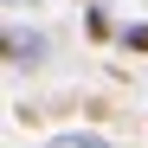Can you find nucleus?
Wrapping results in <instances>:
<instances>
[{"label":"nucleus","instance_id":"f257e3e1","mask_svg":"<svg viewBox=\"0 0 148 148\" xmlns=\"http://www.w3.org/2000/svg\"><path fill=\"white\" fill-rule=\"evenodd\" d=\"M7 64H13V71L45 64V32H32V26H7Z\"/></svg>","mask_w":148,"mask_h":148},{"label":"nucleus","instance_id":"f03ea898","mask_svg":"<svg viewBox=\"0 0 148 148\" xmlns=\"http://www.w3.org/2000/svg\"><path fill=\"white\" fill-rule=\"evenodd\" d=\"M45 148H116L110 135H97V129H64V135H52Z\"/></svg>","mask_w":148,"mask_h":148},{"label":"nucleus","instance_id":"39448f33","mask_svg":"<svg viewBox=\"0 0 148 148\" xmlns=\"http://www.w3.org/2000/svg\"><path fill=\"white\" fill-rule=\"evenodd\" d=\"M7 7H39V0H7Z\"/></svg>","mask_w":148,"mask_h":148},{"label":"nucleus","instance_id":"7ed1b4c3","mask_svg":"<svg viewBox=\"0 0 148 148\" xmlns=\"http://www.w3.org/2000/svg\"><path fill=\"white\" fill-rule=\"evenodd\" d=\"M84 32H90L97 45H110V39H122V32H116V19H110L103 7H90V13H84Z\"/></svg>","mask_w":148,"mask_h":148},{"label":"nucleus","instance_id":"20e7f679","mask_svg":"<svg viewBox=\"0 0 148 148\" xmlns=\"http://www.w3.org/2000/svg\"><path fill=\"white\" fill-rule=\"evenodd\" d=\"M122 52H129V58H148V19H135V26H122Z\"/></svg>","mask_w":148,"mask_h":148}]
</instances>
